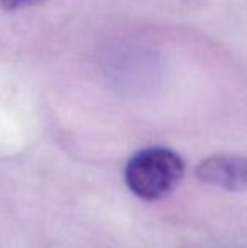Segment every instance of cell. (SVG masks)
<instances>
[{"label": "cell", "mask_w": 247, "mask_h": 248, "mask_svg": "<svg viewBox=\"0 0 247 248\" xmlns=\"http://www.w3.org/2000/svg\"><path fill=\"white\" fill-rule=\"evenodd\" d=\"M185 176V162L168 147H148L127 160L124 179L134 196L142 201L168 198Z\"/></svg>", "instance_id": "obj_1"}, {"label": "cell", "mask_w": 247, "mask_h": 248, "mask_svg": "<svg viewBox=\"0 0 247 248\" xmlns=\"http://www.w3.org/2000/svg\"><path fill=\"white\" fill-rule=\"evenodd\" d=\"M197 179L203 184L222 187L225 191H247V157L232 154H217L203 159L197 166Z\"/></svg>", "instance_id": "obj_2"}, {"label": "cell", "mask_w": 247, "mask_h": 248, "mask_svg": "<svg viewBox=\"0 0 247 248\" xmlns=\"http://www.w3.org/2000/svg\"><path fill=\"white\" fill-rule=\"evenodd\" d=\"M7 9H17V7H24V5H29V3H36L41 2V0H0Z\"/></svg>", "instance_id": "obj_3"}]
</instances>
